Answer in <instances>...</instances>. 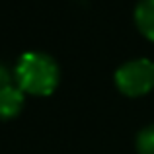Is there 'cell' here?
Returning a JSON list of instances; mask_svg holds the SVG:
<instances>
[{
    "label": "cell",
    "mask_w": 154,
    "mask_h": 154,
    "mask_svg": "<svg viewBox=\"0 0 154 154\" xmlns=\"http://www.w3.org/2000/svg\"><path fill=\"white\" fill-rule=\"evenodd\" d=\"M137 152L139 154H154V125H148L137 137Z\"/></svg>",
    "instance_id": "obj_5"
},
{
    "label": "cell",
    "mask_w": 154,
    "mask_h": 154,
    "mask_svg": "<svg viewBox=\"0 0 154 154\" xmlns=\"http://www.w3.org/2000/svg\"><path fill=\"white\" fill-rule=\"evenodd\" d=\"M4 86H10V72L0 64V88H4Z\"/></svg>",
    "instance_id": "obj_6"
},
{
    "label": "cell",
    "mask_w": 154,
    "mask_h": 154,
    "mask_svg": "<svg viewBox=\"0 0 154 154\" xmlns=\"http://www.w3.org/2000/svg\"><path fill=\"white\" fill-rule=\"evenodd\" d=\"M135 23L144 37L154 41V0H140L137 4Z\"/></svg>",
    "instance_id": "obj_4"
},
{
    "label": "cell",
    "mask_w": 154,
    "mask_h": 154,
    "mask_svg": "<svg viewBox=\"0 0 154 154\" xmlns=\"http://www.w3.org/2000/svg\"><path fill=\"white\" fill-rule=\"evenodd\" d=\"M16 82L23 94L51 96L59 86V66L45 53L29 51L20 57L16 64Z\"/></svg>",
    "instance_id": "obj_1"
},
{
    "label": "cell",
    "mask_w": 154,
    "mask_h": 154,
    "mask_svg": "<svg viewBox=\"0 0 154 154\" xmlns=\"http://www.w3.org/2000/svg\"><path fill=\"white\" fill-rule=\"evenodd\" d=\"M115 86L129 98L148 94L154 88V63L148 59H135L121 64L115 72Z\"/></svg>",
    "instance_id": "obj_2"
},
{
    "label": "cell",
    "mask_w": 154,
    "mask_h": 154,
    "mask_svg": "<svg viewBox=\"0 0 154 154\" xmlns=\"http://www.w3.org/2000/svg\"><path fill=\"white\" fill-rule=\"evenodd\" d=\"M26 96L18 86H4L0 88V119H12L23 109Z\"/></svg>",
    "instance_id": "obj_3"
}]
</instances>
